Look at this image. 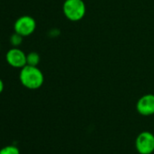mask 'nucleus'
Instances as JSON below:
<instances>
[{"label": "nucleus", "instance_id": "39448f33", "mask_svg": "<svg viewBox=\"0 0 154 154\" xmlns=\"http://www.w3.org/2000/svg\"><path fill=\"white\" fill-rule=\"evenodd\" d=\"M7 63L14 67L21 69L26 65V54L19 47H12L6 54Z\"/></svg>", "mask_w": 154, "mask_h": 154}, {"label": "nucleus", "instance_id": "423d86ee", "mask_svg": "<svg viewBox=\"0 0 154 154\" xmlns=\"http://www.w3.org/2000/svg\"><path fill=\"white\" fill-rule=\"evenodd\" d=\"M137 112L143 116L154 114V94H148L141 96L136 103Z\"/></svg>", "mask_w": 154, "mask_h": 154}, {"label": "nucleus", "instance_id": "7ed1b4c3", "mask_svg": "<svg viewBox=\"0 0 154 154\" xmlns=\"http://www.w3.org/2000/svg\"><path fill=\"white\" fill-rule=\"evenodd\" d=\"M36 28V22L31 16H22L14 24V30L23 37L31 35Z\"/></svg>", "mask_w": 154, "mask_h": 154}, {"label": "nucleus", "instance_id": "1a4fd4ad", "mask_svg": "<svg viewBox=\"0 0 154 154\" xmlns=\"http://www.w3.org/2000/svg\"><path fill=\"white\" fill-rule=\"evenodd\" d=\"M23 36L22 35H20L19 34H17V33H14L11 36H10V39H9V41H10V44L13 45V47H18L22 43H23Z\"/></svg>", "mask_w": 154, "mask_h": 154}, {"label": "nucleus", "instance_id": "6e6552de", "mask_svg": "<svg viewBox=\"0 0 154 154\" xmlns=\"http://www.w3.org/2000/svg\"><path fill=\"white\" fill-rule=\"evenodd\" d=\"M0 154H20V151L17 146L8 145L0 149Z\"/></svg>", "mask_w": 154, "mask_h": 154}, {"label": "nucleus", "instance_id": "9b49d317", "mask_svg": "<svg viewBox=\"0 0 154 154\" xmlns=\"http://www.w3.org/2000/svg\"><path fill=\"white\" fill-rule=\"evenodd\" d=\"M0 48H1V45H0Z\"/></svg>", "mask_w": 154, "mask_h": 154}, {"label": "nucleus", "instance_id": "20e7f679", "mask_svg": "<svg viewBox=\"0 0 154 154\" xmlns=\"http://www.w3.org/2000/svg\"><path fill=\"white\" fill-rule=\"evenodd\" d=\"M135 148L140 154H151L154 151V135L149 131L140 132L135 140Z\"/></svg>", "mask_w": 154, "mask_h": 154}, {"label": "nucleus", "instance_id": "0eeeda50", "mask_svg": "<svg viewBox=\"0 0 154 154\" xmlns=\"http://www.w3.org/2000/svg\"><path fill=\"white\" fill-rule=\"evenodd\" d=\"M40 63V55L36 52H31L26 54V64L37 66Z\"/></svg>", "mask_w": 154, "mask_h": 154}, {"label": "nucleus", "instance_id": "9d476101", "mask_svg": "<svg viewBox=\"0 0 154 154\" xmlns=\"http://www.w3.org/2000/svg\"><path fill=\"white\" fill-rule=\"evenodd\" d=\"M4 88H5L4 82L2 81V79H0V94H2V92L4 91Z\"/></svg>", "mask_w": 154, "mask_h": 154}, {"label": "nucleus", "instance_id": "f257e3e1", "mask_svg": "<svg viewBox=\"0 0 154 154\" xmlns=\"http://www.w3.org/2000/svg\"><path fill=\"white\" fill-rule=\"evenodd\" d=\"M19 81L26 89L37 90L44 85L45 77L43 72L37 66L26 64L20 69Z\"/></svg>", "mask_w": 154, "mask_h": 154}, {"label": "nucleus", "instance_id": "f03ea898", "mask_svg": "<svg viewBox=\"0 0 154 154\" xmlns=\"http://www.w3.org/2000/svg\"><path fill=\"white\" fill-rule=\"evenodd\" d=\"M64 17L72 22L80 21L86 13V6L83 0H65L63 5Z\"/></svg>", "mask_w": 154, "mask_h": 154}]
</instances>
